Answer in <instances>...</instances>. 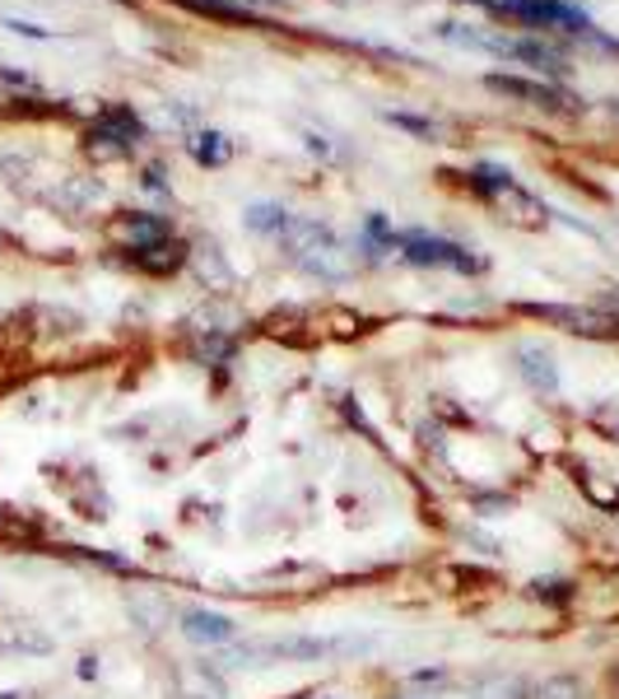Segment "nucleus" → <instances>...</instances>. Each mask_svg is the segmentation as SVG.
Segmentation results:
<instances>
[{
    "mask_svg": "<svg viewBox=\"0 0 619 699\" xmlns=\"http://www.w3.org/2000/svg\"><path fill=\"white\" fill-rule=\"evenodd\" d=\"M401 256L415 266H443V271H480L484 262L471 256L461 243H448V239H433V233H401L396 239Z\"/></svg>",
    "mask_w": 619,
    "mask_h": 699,
    "instance_id": "obj_1",
    "label": "nucleus"
},
{
    "mask_svg": "<svg viewBox=\"0 0 619 699\" xmlns=\"http://www.w3.org/2000/svg\"><path fill=\"white\" fill-rule=\"evenodd\" d=\"M503 10L522 23H536V29H573V33L591 29V19L578 6H563V0H503Z\"/></svg>",
    "mask_w": 619,
    "mask_h": 699,
    "instance_id": "obj_2",
    "label": "nucleus"
},
{
    "mask_svg": "<svg viewBox=\"0 0 619 699\" xmlns=\"http://www.w3.org/2000/svg\"><path fill=\"white\" fill-rule=\"evenodd\" d=\"M238 634V625L228 615H219V611H205V606H191V611H183V639H191V643H228Z\"/></svg>",
    "mask_w": 619,
    "mask_h": 699,
    "instance_id": "obj_3",
    "label": "nucleus"
},
{
    "mask_svg": "<svg viewBox=\"0 0 619 699\" xmlns=\"http://www.w3.org/2000/svg\"><path fill=\"white\" fill-rule=\"evenodd\" d=\"M531 318H546V322H563L569 331H587V336H606L615 331V318L606 313H587V308H554V303H527Z\"/></svg>",
    "mask_w": 619,
    "mask_h": 699,
    "instance_id": "obj_4",
    "label": "nucleus"
},
{
    "mask_svg": "<svg viewBox=\"0 0 619 699\" xmlns=\"http://www.w3.org/2000/svg\"><path fill=\"white\" fill-rule=\"evenodd\" d=\"M117 239L131 247V252H145V247H154V243H164L168 239V229H164V220H149V215H121L117 220Z\"/></svg>",
    "mask_w": 619,
    "mask_h": 699,
    "instance_id": "obj_5",
    "label": "nucleus"
},
{
    "mask_svg": "<svg viewBox=\"0 0 619 699\" xmlns=\"http://www.w3.org/2000/svg\"><path fill=\"white\" fill-rule=\"evenodd\" d=\"M489 89H499L508 98H531L540 103V108H554V103H563V94L546 89V85H527V80H508V75H489Z\"/></svg>",
    "mask_w": 619,
    "mask_h": 699,
    "instance_id": "obj_6",
    "label": "nucleus"
},
{
    "mask_svg": "<svg viewBox=\"0 0 619 699\" xmlns=\"http://www.w3.org/2000/svg\"><path fill=\"white\" fill-rule=\"evenodd\" d=\"M522 373H527V382L536 387V392H554V387H559L554 359L540 355V350H522Z\"/></svg>",
    "mask_w": 619,
    "mask_h": 699,
    "instance_id": "obj_7",
    "label": "nucleus"
},
{
    "mask_svg": "<svg viewBox=\"0 0 619 699\" xmlns=\"http://www.w3.org/2000/svg\"><path fill=\"white\" fill-rule=\"evenodd\" d=\"M471 699H522V681H508V677H494L471 690Z\"/></svg>",
    "mask_w": 619,
    "mask_h": 699,
    "instance_id": "obj_8",
    "label": "nucleus"
},
{
    "mask_svg": "<svg viewBox=\"0 0 619 699\" xmlns=\"http://www.w3.org/2000/svg\"><path fill=\"white\" fill-rule=\"evenodd\" d=\"M536 699H587V690L573 677H554V681H546V686L536 690Z\"/></svg>",
    "mask_w": 619,
    "mask_h": 699,
    "instance_id": "obj_9",
    "label": "nucleus"
},
{
    "mask_svg": "<svg viewBox=\"0 0 619 699\" xmlns=\"http://www.w3.org/2000/svg\"><path fill=\"white\" fill-rule=\"evenodd\" d=\"M183 6H191V10H200V14H215V19H252L243 6H228V0H183Z\"/></svg>",
    "mask_w": 619,
    "mask_h": 699,
    "instance_id": "obj_10",
    "label": "nucleus"
},
{
    "mask_svg": "<svg viewBox=\"0 0 619 699\" xmlns=\"http://www.w3.org/2000/svg\"><path fill=\"white\" fill-rule=\"evenodd\" d=\"M597 425H606V429L619 438V416H615V420H610V416H597Z\"/></svg>",
    "mask_w": 619,
    "mask_h": 699,
    "instance_id": "obj_11",
    "label": "nucleus"
}]
</instances>
